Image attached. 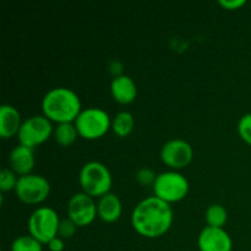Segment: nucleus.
I'll use <instances>...</instances> for the list:
<instances>
[{
    "label": "nucleus",
    "instance_id": "f257e3e1",
    "mask_svg": "<svg viewBox=\"0 0 251 251\" xmlns=\"http://www.w3.org/2000/svg\"><path fill=\"white\" fill-rule=\"evenodd\" d=\"M131 225L141 237L156 239L166 234L173 225V210L156 196L144 199L132 211Z\"/></svg>",
    "mask_w": 251,
    "mask_h": 251
},
{
    "label": "nucleus",
    "instance_id": "f03ea898",
    "mask_svg": "<svg viewBox=\"0 0 251 251\" xmlns=\"http://www.w3.org/2000/svg\"><path fill=\"white\" fill-rule=\"evenodd\" d=\"M43 115L56 124L74 123L81 113L80 97L73 90L55 87L49 90L42 100Z\"/></svg>",
    "mask_w": 251,
    "mask_h": 251
},
{
    "label": "nucleus",
    "instance_id": "7ed1b4c3",
    "mask_svg": "<svg viewBox=\"0 0 251 251\" xmlns=\"http://www.w3.org/2000/svg\"><path fill=\"white\" fill-rule=\"evenodd\" d=\"M78 181L83 193L91 198H102L110 193L113 178L107 166L100 162L91 161L83 164L81 168Z\"/></svg>",
    "mask_w": 251,
    "mask_h": 251
},
{
    "label": "nucleus",
    "instance_id": "20e7f679",
    "mask_svg": "<svg viewBox=\"0 0 251 251\" xmlns=\"http://www.w3.org/2000/svg\"><path fill=\"white\" fill-rule=\"evenodd\" d=\"M74 124L78 136L85 140H97L104 136L112 127V120L105 110L91 107L81 110Z\"/></svg>",
    "mask_w": 251,
    "mask_h": 251
},
{
    "label": "nucleus",
    "instance_id": "39448f33",
    "mask_svg": "<svg viewBox=\"0 0 251 251\" xmlns=\"http://www.w3.org/2000/svg\"><path fill=\"white\" fill-rule=\"evenodd\" d=\"M154 196L167 203L181 201L189 193V181L178 171H168L158 174L153 184Z\"/></svg>",
    "mask_w": 251,
    "mask_h": 251
},
{
    "label": "nucleus",
    "instance_id": "423d86ee",
    "mask_svg": "<svg viewBox=\"0 0 251 251\" xmlns=\"http://www.w3.org/2000/svg\"><path fill=\"white\" fill-rule=\"evenodd\" d=\"M60 221L53 208L38 207L31 213L27 222L29 235L36 238L42 244H48L53 238L58 237Z\"/></svg>",
    "mask_w": 251,
    "mask_h": 251
},
{
    "label": "nucleus",
    "instance_id": "0eeeda50",
    "mask_svg": "<svg viewBox=\"0 0 251 251\" xmlns=\"http://www.w3.org/2000/svg\"><path fill=\"white\" fill-rule=\"evenodd\" d=\"M16 196L27 205H38L46 201L50 194L48 179L39 174H27L20 176L15 189Z\"/></svg>",
    "mask_w": 251,
    "mask_h": 251
},
{
    "label": "nucleus",
    "instance_id": "6e6552de",
    "mask_svg": "<svg viewBox=\"0 0 251 251\" xmlns=\"http://www.w3.org/2000/svg\"><path fill=\"white\" fill-rule=\"evenodd\" d=\"M53 132L54 127L48 118L44 115H33L22 123L17 139L20 145L33 150L34 147L44 144Z\"/></svg>",
    "mask_w": 251,
    "mask_h": 251
},
{
    "label": "nucleus",
    "instance_id": "1a4fd4ad",
    "mask_svg": "<svg viewBox=\"0 0 251 251\" xmlns=\"http://www.w3.org/2000/svg\"><path fill=\"white\" fill-rule=\"evenodd\" d=\"M194 157L193 147L181 139L167 141L161 150V159L172 171H179L191 163Z\"/></svg>",
    "mask_w": 251,
    "mask_h": 251
},
{
    "label": "nucleus",
    "instance_id": "9d476101",
    "mask_svg": "<svg viewBox=\"0 0 251 251\" xmlns=\"http://www.w3.org/2000/svg\"><path fill=\"white\" fill-rule=\"evenodd\" d=\"M97 216V203L93 198L85 193H77L71 196L68 203V218L77 227H87Z\"/></svg>",
    "mask_w": 251,
    "mask_h": 251
},
{
    "label": "nucleus",
    "instance_id": "9b49d317",
    "mask_svg": "<svg viewBox=\"0 0 251 251\" xmlns=\"http://www.w3.org/2000/svg\"><path fill=\"white\" fill-rule=\"evenodd\" d=\"M200 251H232L233 242L230 235L223 228L206 226L198 238Z\"/></svg>",
    "mask_w": 251,
    "mask_h": 251
},
{
    "label": "nucleus",
    "instance_id": "f8f14e48",
    "mask_svg": "<svg viewBox=\"0 0 251 251\" xmlns=\"http://www.w3.org/2000/svg\"><path fill=\"white\" fill-rule=\"evenodd\" d=\"M110 93L119 104H130L137 97V87L130 76L118 75L110 83Z\"/></svg>",
    "mask_w": 251,
    "mask_h": 251
},
{
    "label": "nucleus",
    "instance_id": "ddd939ff",
    "mask_svg": "<svg viewBox=\"0 0 251 251\" xmlns=\"http://www.w3.org/2000/svg\"><path fill=\"white\" fill-rule=\"evenodd\" d=\"M34 153L33 150L24 145H17L11 150L9 154L10 168L20 176L31 174L34 167Z\"/></svg>",
    "mask_w": 251,
    "mask_h": 251
},
{
    "label": "nucleus",
    "instance_id": "4468645a",
    "mask_svg": "<svg viewBox=\"0 0 251 251\" xmlns=\"http://www.w3.org/2000/svg\"><path fill=\"white\" fill-rule=\"evenodd\" d=\"M22 123L21 114L14 105L2 104L0 107V136L2 139L17 136Z\"/></svg>",
    "mask_w": 251,
    "mask_h": 251
},
{
    "label": "nucleus",
    "instance_id": "2eb2a0df",
    "mask_svg": "<svg viewBox=\"0 0 251 251\" xmlns=\"http://www.w3.org/2000/svg\"><path fill=\"white\" fill-rule=\"evenodd\" d=\"M123 205L120 199L115 194L108 193L100 198L97 203L98 217L105 223H113L122 216Z\"/></svg>",
    "mask_w": 251,
    "mask_h": 251
},
{
    "label": "nucleus",
    "instance_id": "dca6fc26",
    "mask_svg": "<svg viewBox=\"0 0 251 251\" xmlns=\"http://www.w3.org/2000/svg\"><path fill=\"white\" fill-rule=\"evenodd\" d=\"M54 139L56 144L63 147H69L76 141L78 137V132L74 123H64V124H58L54 127Z\"/></svg>",
    "mask_w": 251,
    "mask_h": 251
},
{
    "label": "nucleus",
    "instance_id": "f3484780",
    "mask_svg": "<svg viewBox=\"0 0 251 251\" xmlns=\"http://www.w3.org/2000/svg\"><path fill=\"white\" fill-rule=\"evenodd\" d=\"M135 120L131 113L120 112L112 120V129L114 134L119 137H126L134 130Z\"/></svg>",
    "mask_w": 251,
    "mask_h": 251
},
{
    "label": "nucleus",
    "instance_id": "a211bd4d",
    "mask_svg": "<svg viewBox=\"0 0 251 251\" xmlns=\"http://www.w3.org/2000/svg\"><path fill=\"white\" fill-rule=\"evenodd\" d=\"M228 212L225 206L220 203H212L207 207L205 212V221L207 223V227L213 228H223L227 223Z\"/></svg>",
    "mask_w": 251,
    "mask_h": 251
},
{
    "label": "nucleus",
    "instance_id": "6ab92c4d",
    "mask_svg": "<svg viewBox=\"0 0 251 251\" xmlns=\"http://www.w3.org/2000/svg\"><path fill=\"white\" fill-rule=\"evenodd\" d=\"M11 251H43V244L32 235H21L12 242Z\"/></svg>",
    "mask_w": 251,
    "mask_h": 251
},
{
    "label": "nucleus",
    "instance_id": "aec40b11",
    "mask_svg": "<svg viewBox=\"0 0 251 251\" xmlns=\"http://www.w3.org/2000/svg\"><path fill=\"white\" fill-rule=\"evenodd\" d=\"M19 178L20 176H17V174L11 168L2 169L1 173H0V190H1V193L15 190Z\"/></svg>",
    "mask_w": 251,
    "mask_h": 251
},
{
    "label": "nucleus",
    "instance_id": "412c9836",
    "mask_svg": "<svg viewBox=\"0 0 251 251\" xmlns=\"http://www.w3.org/2000/svg\"><path fill=\"white\" fill-rule=\"evenodd\" d=\"M238 134L244 142L251 145V113L243 115L238 123Z\"/></svg>",
    "mask_w": 251,
    "mask_h": 251
},
{
    "label": "nucleus",
    "instance_id": "4be33fe9",
    "mask_svg": "<svg viewBox=\"0 0 251 251\" xmlns=\"http://www.w3.org/2000/svg\"><path fill=\"white\" fill-rule=\"evenodd\" d=\"M76 229H77V226L70 220V218H65V220L60 221V225H59L58 229V237L61 239H70L75 235Z\"/></svg>",
    "mask_w": 251,
    "mask_h": 251
},
{
    "label": "nucleus",
    "instance_id": "5701e85b",
    "mask_svg": "<svg viewBox=\"0 0 251 251\" xmlns=\"http://www.w3.org/2000/svg\"><path fill=\"white\" fill-rule=\"evenodd\" d=\"M157 176L153 173V171L149 168H142L137 172L136 180L139 181L141 185H152L153 186L154 181H156Z\"/></svg>",
    "mask_w": 251,
    "mask_h": 251
},
{
    "label": "nucleus",
    "instance_id": "b1692460",
    "mask_svg": "<svg viewBox=\"0 0 251 251\" xmlns=\"http://www.w3.org/2000/svg\"><path fill=\"white\" fill-rule=\"evenodd\" d=\"M218 4L226 10H238L247 4L245 0H220Z\"/></svg>",
    "mask_w": 251,
    "mask_h": 251
},
{
    "label": "nucleus",
    "instance_id": "393cba45",
    "mask_svg": "<svg viewBox=\"0 0 251 251\" xmlns=\"http://www.w3.org/2000/svg\"><path fill=\"white\" fill-rule=\"evenodd\" d=\"M48 248L50 251H63L64 248H65V244H64V240L61 238L55 237L48 243Z\"/></svg>",
    "mask_w": 251,
    "mask_h": 251
}]
</instances>
